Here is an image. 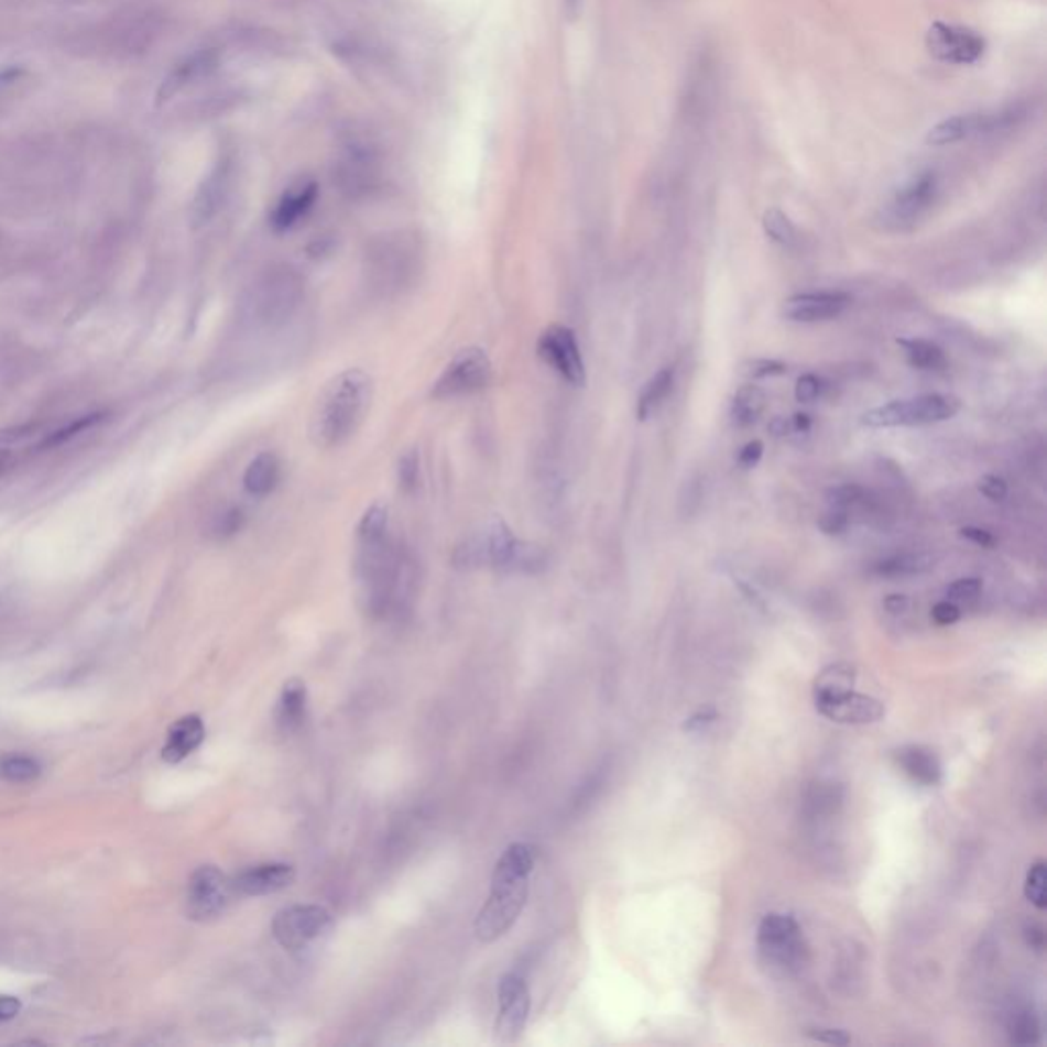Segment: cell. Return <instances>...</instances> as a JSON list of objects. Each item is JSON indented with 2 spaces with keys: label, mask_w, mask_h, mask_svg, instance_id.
Wrapping results in <instances>:
<instances>
[{
  "label": "cell",
  "mask_w": 1047,
  "mask_h": 1047,
  "mask_svg": "<svg viewBox=\"0 0 1047 1047\" xmlns=\"http://www.w3.org/2000/svg\"><path fill=\"white\" fill-rule=\"evenodd\" d=\"M538 860V849L531 843H514L503 851L493 868L488 903L475 918L479 941H498L514 927L531 888V874Z\"/></svg>",
  "instance_id": "1"
},
{
  "label": "cell",
  "mask_w": 1047,
  "mask_h": 1047,
  "mask_svg": "<svg viewBox=\"0 0 1047 1047\" xmlns=\"http://www.w3.org/2000/svg\"><path fill=\"white\" fill-rule=\"evenodd\" d=\"M373 400V379L360 369L338 374L317 400L309 419V438L319 448H334L348 440L362 422Z\"/></svg>",
  "instance_id": "2"
},
{
  "label": "cell",
  "mask_w": 1047,
  "mask_h": 1047,
  "mask_svg": "<svg viewBox=\"0 0 1047 1047\" xmlns=\"http://www.w3.org/2000/svg\"><path fill=\"white\" fill-rule=\"evenodd\" d=\"M357 574L371 610L385 612L407 593L414 581V563L388 532L377 538H359Z\"/></svg>",
  "instance_id": "3"
},
{
  "label": "cell",
  "mask_w": 1047,
  "mask_h": 1047,
  "mask_svg": "<svg viewBox=\"0 0 1047 1047\" xmlns=\"http://www.w3.org/2000/svg\"><path fill=\"white\" fill-rule=\"evenodd\" d=\"M452 563L459 569L489 567L498 571L536 574L541 571L545 557L538 546L516 538L502 520H491L455 548Z\"/></svg>",
  "instance_id": "4"
},
{
  "label": "cell",
  "mask_w": 1047,
  "mask_h": 1047,
  "mask_svg": "<svg viewBox=\"0 0 1047 1047\" xmlns=\"http://www.w3.org/2000/svg\"><path fill=\"white\" fill-rule=\"evenodd\" d=\"M303 279L291 266H273L260 276L246 299V314L262 326L283 324L299 307Z\"/></svg>",
  "instance_id": "5"
},
{
  "label": "cell",
  "mask_w": 1047,
  "mask_h": 1047,
  "mask_svg": "<svg viewBox=\"0 0 1047 1047\" xmlns=\"http://www.w3.org/2000/svg\"><path fill=\"white\" fill-rule=\"evenodd\" d=\"M960 397L947 393H927L910 400H896L865 412L861 424L874 430L904 428V426H929L958 416Z\"/></svg>",
  "instance_id": "6"
},
{
  "label": "cell",
  "mask_w": 1047,
  "mask_h": 1047,
  "mask_svg": "<svg viewBox=\"0 0 1047 1047\" xmlns=\"http://www.w3.org/2000/svg\"><path fill=\"white\" fill-rule=\"evenodd\" d=\"M1029 117V105H1008L996 111H980L966 116L947 117L927 133V144L935 148L960 144L963 140L996 135L1001 131L1018 128Z\"/></svg>",
  "instance_id": "7"
},
{
  "label": "cell",
  "mask_w": 1047,
  "mask_h": 1047,
  "mask_svg": "<svg viewBox=\"0 0 1047 1047\" xmlns=\"http://www.w3.org/2000/svg\"><path fill=\"white\" fill-rule=\"evenodd\" d=\"M417 269V246L403 233L383 236L374 242L367 257V273L374 287L381 291H397L403 287Z\"/></svg>",
  "instance_id": "8"
},
{
  "label": "cell",
  "mask_w": 1047,
  "mask_h": 1047,
  "mask_svg": "<svg viewBox=\"0 0 1047 1047\" xmlns=\"http://www.w3.org/2000/svg\"><path fill=\"white\" fill-rule=\"evenodd\" d=\"M757 944L765 960L784 972H796L806 963L808 949L800 925L788 915L772 913L763 918L757 929Z\"/></svg>",
  "instance_id": "9"
},
{
  "label": "cell",
  "mask_w": 1047,
  "mask_h": 1047,
  "mask_svg": "<svg viewBox=\"0 0 1047 1047\" xmlns=\"http://www.w3.org/2000/svg\"><path fill=\"white\" fill-rule=\"evenodd\" d=\"M331 915L319 904H293L273 918L276 944L288 951H299L330 931Z\"/></svg>",
  "instance_id": "10"
},
{
  "label": "cell",
  "mask_w": 1047,
  "mask_h": 1047,
  "mask_svg": "<svg viewBox=\"0 0 1047 1047\" xmlns=\"http://www.w3.org/2000/svg\"><path fill=\"white\" fill-rule=\"evenodd\" d=\"M925 45L929 50L933 58L953 66H972L984 58L986 54V40L982 33L963 28V25H953V23H944L935 21L927 37Z\"/></svg>",
  "instance_id": "11"
},
{
  "label": "cell",
  "mask_w": 1047,
  "mask_h": 1047,
  "mask_svg": "<svg viewBox=\"0 0 1047 1047\" xmlns=\"http://www.w3.org/2000/svg\"><path fill=\"white\" fill-rule=\"evenodd\" d=\"M491 381V362L479 348L459 352L432 388L434 400H455L486 389Z\"/></svg>",
  "instance_id": "12"
},
{
  "label": "cell",
  "mask_w": 1047,
  "mask_h": 1047,
  "mask_svg": "<svg viewBox=\"0 0 1047 1047\" xmlns=\"http://www.w3.org/2000/svg\"><path fill=\"white\" fill-rule=\"evenodd\" d=\"M236 896L233 882L216 865H201L188 880L187 913L195 920H211L223 915Z\"/></svg>",
  "instance_id": "13"
},
{
  "label": "cell",
  "mask_w": 1047,
  "mask_h": 1047,
  "mask_svg": "<svg viewBox=\"0 0 1047 1047\" xmlns=\"http://www.w3.org/2000/svg\"><path fill=\"white\" fill-rule=\"evenodd\" d=\"M538 355L571 385L586 383V364L574 331L565 326H550L538 338Z\"/></svg>",
  "instance_id": "14"
},
{
  "label": "cell",
  "mask_w": 1047,
  "mask_h": 1047,
  "mask_svg": "<svg viewBox=\"0 0 1047 1047\" xmlns=\"http://www.w3.org/2000/svg\"><path fill=\"white\" fill-rule=\"evenodd\" d=\"M500 1013L495 1018V1037L500 1041H516L524 1032L531 1013V994L526 982L517 974H505L498 986Z\"/></svg>",
  "instance_id": "15"
},
{
  "label": "cell",
  "mask_w": 1047,
  "mask_h": 1047,
  "mask_svg": "<svg viewBox=\"0 0 1047 1047\" xmlns=\"http://www.w3.org/2000/svg\"><path fill=\"white\" fill-rule=\"evenodd\" d=\"M939 197V176L935 171H923L913 176L888 203L886 217L896 226L915 223L933 207Z\"/></svg>",
  "instance_id": "16"
},
{
  "label": "cell",
  "mask_w": 1047,
  "mask_h": 1047,
  "mask_svg": "<svg viewBox=\"0 0 1047 1047\" xmlns=\"http://www.w3.org/2000/svg\"><path fill=\"white\" fill-rule=\"evenodd\" d=\"M851 297L839 291H822V293H800L792 295L782 303V317L794 324H815L827 321L832 317L841 316L849 307Z\"/></svg>",
  "instance_id": "17"
},
{
  "label": "cell",
  "mask_w": 1047,
  "mask_h": 1047,
  "mask_svg": "<svg viewBox=\"0 0 1047 1047\" xmlns=\"http://www.w3.org/2000/svg\"><path fill=\"white\" fill-rule=\"evenodd\" d=\"M817 710L825 718L839 724H874L886 715V708L872 696L855 694L853 689L841 696L817 700Z\"/></svg>",
  "instance_id": "18"
},
{
  "label": "cell",
  "mask_w": 1047,
  "mask_h": 1047,
  "mask_svg": "<svg viewBox=\"0 0 1047 1047\" xmlns=\"http://www.w3.org/2000/svg\"><path fill=\"white\" fill-rule=\"evenodd\" d=\"M295 880V868L288 863H260L236 875L233 890L240 896H266L288 888Z\"/></svg>",
  "instance_id": "19"
},
{
  "label": "cell",
  "mask_w": 1047,
  "mask_h": 1047,
  "mask_svg": "<svg viewBox=\"0 0 1047 1047\" xmlns=\"http://www.w3.org/2000/svg\"><path fill=\"white\" fill-rule=\"evenodd\" d=\"M231 183V162L230 159L219 160L216 168L205 178L201 188L197 190V197L193 203V221L195 226L207 223L211 217L217 216V211L223 207V201L228 197Z\"/></svg>",
  "instance_id": "20"
},
{
  "label": "cell",
  "mask_w": 1047,
  "mask_h": 1047,
  "mask_svg": "<svg viewBox=\"0 0 1047 1047\" xmlns=\"http://www.w3.org/2000/svg\"><path fill=\"white\" fill-rule=\"evenodd\" d=\"M317 199L316 181H299L283 193L271 216V226L276 231H287L309 214Z\"/></svg>",
  "instance_id": "21"
},
{
  "label": "cell",
  "mask_w": 1047,
  "mask_h": 1047,
  "mask_svg": "<svg viewBox=\"0 0 1047 1047\" xmlns=\"http://www.w3.org/2000/svg\"><path fill=\"white\" fill-rule=\"evenodd\" d=\"M377 164L369 152L355 148L338 166V183L350 197H362L377 185Z\"/></svg>",
  "instance_id": "22"
},
{
  "label": "cell",
  "mask_w": 1047,
  "mask_h": 1047,
  "mask_svg": "<svg viewBox=\"0 0 1047 1047\" xmlns=\"http://www.w3.org/2000/svg\"><path fill=\"white\" fill-rule=\"evenodd\" d=\"M205 741V724L197 715H188L176 720L168 731V741L162 749V760L166 763H181L201 746Z\"/></svg>",
  "instance_id": "23"
},
{
  "label": "cell",
  "mask_w": 1047,
  "mask_h": 1047,
  "mask_svg": "<svg viewBox=\"0 0 1047 1047\" xmlns=\"http://www.w3.org/2000/svg\"><path fill=\"white\" fill-rule=\"evenodd\" d=\"M896 760H898V765H901L904 774L920 786H937L944 777L939 757L927 746H903L896 753Z\"/></svg>",
  "instance_id": "24"
},
{
  "label": "cell",
  "mask_w": 1047,
  "mask_h": 1047,
  "mask_svg": "<svg viewBox=\"0 0 1047 1047\" xmlns=\"http://www.w3.org/2000/svg\"><path fill=\"white\" fill-rule=\"evenodd\" d=\"M216 64L217 52H214V50H201V52L193 54L183 64H178L176 70H173L171 76L164 80V85L160 88L159 101L164 102L173 99L178 90H183L190 83L199 80L205 74L211 73L216 68Z\"/></svg>",
  "instance_id": "25"
},
{
  "label": "cell",
  "mask_w": 1047,
  "mask_h": 1047,
  "mask_svg": "<svg viewBox=\"0 0 1047 1047\" xmlns=\"http://www.w3.org/2000/svg\"><path fill=\"white\" fill-rule=\"evenodd\" d=\"M305 718H307V688L302 679H288L276 706V724L285 734H291L302 729Z\"/></svg>",
  "instance_id": "26"
},
{
  "label": "cell",
  "mask_w": 1047,
  "mask_h": 1047,
  "mask_svg": "<svg viewBox=\"0 0 1047 1047\" xmlns=\"http://www.w3.org/2000/svg\"><path fill=\"white\" fill-rule=\"evenodd\" d=\"M935 567V557L929 553H896L884 559L875 560L872 574L884 579H904L927 574Z\"/></svg>",
  "instance_id": "27"
},
{
  "label": "cell",
  "mask_w": 1047,
  "mask_h": 1047,
  "mask_svg": "<svg viewBox=\"0 0 1047 1047\" xmlns=\"http://www.w3.org/2000/svg\"><path fill=\"white\" fill-rule=\"evenodd\" d=\"M281 479V462L273 452H262L248 465L244 473V488L248 493L262 498L269 495Z\"/></svg>",
  "instance_id": "28"
},
{
  "label": "cell",
  "mask_w": 1047,
  "mask_h": 1047,
  "mask_svg": "<svg viewBox=\"0 0 1047 1047\" xmlns=\"http://www.w3.org/2000/svg\"><path fill=\"white\" fill-rule=\"evenodd\" d=\"M674 381L675 373L672 367L661 369L659 373L653 374V377L646 381L645 389L641 391L639 402H636V417H639L641 422H645V419H648V417L653 416V414L659 410L661 403L665 402V397L672 393Z\"/></svg>",
  "instance_id": "29"
},
{
  "label": "cell",
  "mask_w": 1047,
  "mask_h": 1047,
  "mask_svg": "<svg viewBox=\"0 0 1047 1047\" xmlns=\"http://www.w3.org/2000/svg\"><path fill=\"white\" fill-rule=\"evenodd\" d=\"M898 346L903 348L906 364L917 369V371H941V369H946V352L929 340L903 338V340H898Z\"/></svg>",
  "instance_id": "30"
},
{
  "label": "cell",
  "mask_w": 1047,
  "mask_h": 1047,
  "mask_svg": "<svg viewBox=\"0 0 1047 1047\" xmlns=\"http://www.w3.org/2000/svg\"><path fill=\"white\" fill-rule=\"evenodd\" d=\"M855 667L849 663H832L815 679V702L841 696L855 686Z\"/></svg>",
  "instance_id": "31"
},
{
  "label": "cell",
  "mask_w": 1047,
  "mask_h": 1047,
  "mask_svg": "<svg viewBox=\"0 0 1047 1047\" xmlns=\"http://www.w3.org/2000/svg\"><path fill=\"white\" fill-rule=\"evenodd\" d=\"M765 410V393L757 385H745L734 393L731 403L732 424L739 428L753 426Z\"/></svg>",
  "instance_id": "32"
},
{
  "label": "cell",
  "mask_w": 1047,
  "mask_h": 1047,
  "mask_svg": "<svg viewBox=\"0 0 1047 1047\" xmlns=\"http://www.w3.org/2000/svg\"><path fill=\"white\" fill-rule=\"evenodd\" d=\"M843 806V788L839 784H817L806 796L810 818H829Z\"/></svg>",
  "instance_id": "33"
},
{
  "label": "cell",
  "mask_w": 1047,
  "mask_h": 1047,
  "mask_svg": "<svg viewBox=\"0 0 1047 1047\" xmlns=\"http://www.w3.org/2000/svg\"><path fill=\"white\" fill-rule=\"evenodd\" d=\"M1008 1035H1011V1044H1017V1046H1032L1039 1041L1041 1025L1032 1008H1018L1011 1015Z\"/></svg>",
  "instance_id": "34"
},
{
  "label": "cell",
  "mask_w": 1047,
  "mask_h": 1047,
  "mask_svg": "<svg viewBox=\"0 0 1047 1047\" xmlns=\"http://www.w3.org/2000/svg\"><path fill=\"white\" fill-rule=\"evenodd\" d=\"M763 230H765V236H767L772 242L786 246V248L796 244V238H798L792 219H789L782 209H775V207L767 209V211L763 214Z\"/></svg>",
  "instance_id": "35"
},
{
  "label": "cell",
  "mask_w": 1047,
  "mask_h": 1047,
  "mask_svg": "<svg viewBox=\"0 0 1047 1047\" xmlns=\"http://www.w3.org/2000/svg\"><path fill=\"white\" fill-rule=\"evenodd\" d=\"M42 774V765L31 757L11 755L0 761V777L11 784H28Z\"/></svg>",
  "instance_id": "36"
},
{
  "label": "cell",
  "mask_w": 1047,
  "mask_h": 1047,
  "mask_svg": "<svg viewBox=\"0 0 1047 1047\" xmlns=\"http://www.w3.org/2000/svg\"><path fill=\"white\" fill-rule=\"evenodd\" d=\"M1025 896L1027 901L1044 910L1047 906V875H1046V861H1037L1033 863L1032 870L1027 872V880H1025Z\"/></svg>",
  "instance_id": "37"
},
{
  "label": "cell",
  "mask_w": 1047,
  "mask_h": 1047,
  "mask_svg": "<svg viewBox=\"0 0 1047 1047\" xmlns=\"http://www.w3.org/2000/svg\"><path fill=\"white\" fill-rule=\"evenodd\" d=\"M389 532L388 510L383 505H373L359 524V538H377Z\"/></svg>",
  "instance_id": "38"
},
{
  "label": "cell",
  "mask_w": 1047,
  "mask_h": 1047,
  "mask_svg": "<svg viewBox=\"0 0 1047 1047\" xmlns=\"http://www.w3.org/2000/svg\"><path fill=\"white\" fill-rule=\"evenodd\" d=\"M786 373H788V367L774 359H753L741 364V374L746 379H767V377H779Z\"/></svg>",
  "instance_id": "39"
},
{
  "label": "cell",
  "mask_w": 1047,
  "mask_h": 1047,
  "mask_svg": "<svg viewBox=\"0 0 1047 1047\" xmlns=\"http://www.w3.org/2000/svg\"><path fill=\"white\" fill-rule=\"evenodd\" d=\"M982 593V581L978 577H963L947 588V600L951 602H974Z\"/></svg>",
  "instance_id": "40"
},
{
  "label": "cell",
  "mask_w": 1047,
  "mask_h": 1047,
  "mask_svg": "<svg viewBox=\"0 0 1047 1047\" xmlns=\"http://www.w3.org/2000/svg\"><path fill=\"white\" fill-rule=\"evenodd\" d=\"M861 500H863V489L860 486H851V483L829 489V493H827L829 508H839V510H847V512H849V508H853Z\"/></svg>",
  "instance_id": "41"
},
{
  "label": "cell",
  "mask_w": 1047,
  "mask_h": 1047,
  "mask_svg": "<svg viewBox=\"0 0 1047 1047\" xmlns=\"http://www.w3.org/2000/svg\"><path fill=\"white\" fill-rule=\"evenodd\" d=\"M397 477H400V486H402L403 491L416 489L417 477H419V457H417L416 450H407L403 455L402 460H400Z\"/></svg>",
  "instance_id": "42"
},
{
  "label": "cell",
  "mask_w": 1047,
  "mask_h": 1047,
  "mask_svg": "<svg viewBox=\"0 0 1047 1047\" xmlns=\"http://www.w3.org/2000/svg\"><path fill=\"white\" fill-rule=\"evenodd\" d=\"M849 526V512L839 510V508H827V512L818 517V528L829 534V536H839L843 534Z\"/></svg>",
  "instance_id": "43"
},
{
  "label": "cell",
  "mask_w": 1047,
  "mask_h": 1047,
  "mask_svg": "<svg viewBox=\"0 0 1047 1047\" xmlns=\"http://www.w3.org/2000/svg\"><path fill=\"white\" fill-rule=\"evenodd\" d=\"M822 381L818 379L817 374L808 373L803 374L794 388V395H796V402L800 403H812L817 402L822 393Z\"/></svg>",
  "instance_id": "44"
},
{
  "label": "cell",
  "mask_w": 1047,
  "mask_h": 1047,
  "mask_svg": "<svg viewBox=\"0 0 1047 1047\" xmlns=\"http://www.w3.org/2000/svg\"><path fill=\"white\" fill-rule=\"evenodd\" d=\"M978 491L989 498L992 502H1001L1006 498L1008 493V488L1004 483V479L996 477V475H984L980 481H978Z\"/></svg>",
  "instance_id": "45"
},
{
  "label": "cell",
  "mask_w": 1047,
  "mask_h": 1047,
  "mask_svg": "<svg viewBox=\"0 0 1047 1047\" xmlns=\"http://www.w3.org/2000/svg\"><path fill=\"white\" fill-rule=\"evenodd\" d=\"M931 618L939 624V626H949V624H956L961 618L960 606L951 600H944V602L935 603L931 610Z\"/></svg>",
  "instance_id": "46"
},
{
  "label": "cell",
  "mask_w": 1047,
  "mask_h": 1047,
  "mask_svg": "<svg viewBox=\"0 0 1047 1047\" xmlns=\"http://www.w3.org/2000/svg\"><path fill=\"white\" fill-rule=\"evenodd\" d=\"M242 524H244V514L236 508L228 510V512H223L221 516L217 517V536H231V534H236L242 528Z\"/></svg>",
  "instance_id": "47"
},
{
  "label": "cell",
  "mask_w": 1047,
  "mask_h": 1047,
  "mask_svg": "<svg viewBox=\"0 0 1047 1047\" xmlns=\"http://www.w3.org/2000/svg\"><path fill=\"white\" fill-rule=\"evenodd\" d=\"M808 1035L815 1039V1041H820V1044H829V1046H847L851 1044V1035L843 1032V1029H827V1027H818V1029H810Z\"/></svg>",
  "instance_id": "48"
},
{
  "label": "cell",
  "mask_w": 1047,
  "mask_h": 1047,
  "mask_svg": "<svg viewBox=\"0 0 1047 1047\" xmlns=\"http://www.w3.org/2000/svg\"><path fill=\"white\" fill-rule=\"evenodd\" d=\"M761 457H763V443L761 440H753V443H746L741 452H739V465L743 469H753L760 465Z\"/></svg>",
  "instance_id": "49"
},
{
  "label": "cell",
  "mask_w": 1047,
  "mask_h": 1047,
  "mask_svg": "<svg viewBox=\"0 0 1047 1047\" xmlns=\"http://www.w3.org/2000/svg\"><path fill=\"white\" fill-rule=\"evenodd\" d=\"M961 538L970 541L972 545L982 546V548H992L996 545V538L992 536V532L984 531V528H978V526H966L960 531Z\"/></svg>",
  "instance_id": "50"
},
{
  "label": "cell",
  "mask_w": 1047,
  "mask_h": 1047,
  "mask_svg": "<svg viewBox=\"0 0 1047 1047\" xmlns=\"http://www.w3.org/2000/svg\"><path fill=\"white\" fill-rule=\"evenodd\" d=\"M97 419H99V416H87L83 417V419H78V422H74L70 428H64V430L56 432V436H54L52 440H47V445H50V443H52V445H56V443H62V440H68V438H73V436H76V434H80V432L90 428V426H92Z\"/></svg>",
  "instance_id": "51"
},
{
  "label": "cell",
  "mask_w": 1047,
  "mask_h": 1047,
  "mask_svg": "<svg viewBox=\"0 0 1047 1047\" xmlns=\"http://www.w3.org/2000/svg\"><path fill=\"white\" fill-rule=\"evenodd\" d=\"M715 720H717V712H715V710H700V712H696L694 717L688 718V722L684 724V731L702 732L704 729L710 727Z\"/></svg>",
  "instance_id": "52"
},
{
  "label": "cell",
  "mask_w": 1047,
  "mask_h": 1047,
  "mask_svg": "<svg viewBox=\"0 0 1047 1047\" xmlns=\"http://www.w3.org/2000/svg\"><path fill=\"white\" fill-rule=\"evenodd\" d=\"M21 1013V1001L9 994H0V1021H11Z\"/></svg>",
  "instance_id": "53"
},
{
  "label": "cell",
  "mask_w": 1047,
  "mask_h": 1047,
  "mask_svg": "<svg viewBox=\"0 0 1047 1047\" xmlns=\"http://www.w3.org/2000/svg\"><path fill=\"white\" fill-rule=\"evenodd\" d=\"M1025 937H1027V944L1035 951H1044L1046 947V933L1039 927V925H1032L1027 931H1025Z\"/></svg>",
  "instance_id": "54"
},
{
  "label": "cell",
  "mask_w": 1047,
  "mask_h": 1047,
  "mask_svg": "<svg viewBox=\"0 0 1047 1047\" xmlns=\"http://www.w3.org/2000/svg\"><path fill=\"white\" fill-rule=\"evenodd\" d=\"M884 608L888 610L890 614H904L908 610V598L901 596V593H892L884 600Z\"/></svg>",
  "instance_id": "55"
},
{
  "label": "cell",
  "mask_w": 1047,
  "mask_h": 1047,
  "mask_svg": "<svg viewBox=\"0 0 1047 1047\" xmlns=\"http://www.w3.org/2000/svg\"><path fill=\"white\" fill-rule=\"evenodd\" d=\"M767 430H770V434H772V436H775V438H782V436H788L789 432H792V424H789V417L775 416L774 419L770 422V426H767Z\"/></svg>",
  "instance_id": "56"
},
{
  "label": "cell",
  "mask_w": 1047,
  "mask_h": 1047,
  "mask_svg": "<svg viewBox=\"0 0 1047 1047\" xmlns=\"http://www.w3.org/2000/svg\"><path fill=\"white\" fill-rule=\"evenodd\" d=\"M789 424H792V432L806 434V432L812 428V417L808 416V414H796V416L789 417Z\"/></svg>",
  "instance_id": "57"
},
{
  "label": "cell",
  "mask_w": 1047,
  "mask_h": 1047,
  "mask_svg": "<svg viewBox=\"0 0 1047 1047\" xmlns=\"http://www.w3.org/2000/svg\"><path fill=\"white\" fill-rule=\"evenodd\" d=\"M563 2H565V11H567L569 19H577L579 11H581L584 0H563Z\"/></svg>",
  "instance_id": "58"
},
{
  "label": "cell",
  "mask_w": 1047,
  "mask_h": 1047,
  "mask_svg": "<svg viewBox=\"0 0 1047 1047\" xmlns=\"http://www.w3.org/2000/svg\"><path fill=\"white\" fill-rule=\"evenodd\" d=\"M11 467V455L7 450H0V473H4Z\"/></svg>",
  "instance_id": "59"
}]
</instances>
